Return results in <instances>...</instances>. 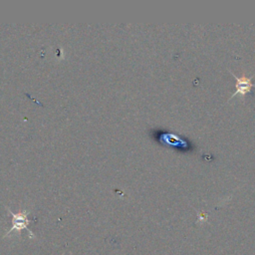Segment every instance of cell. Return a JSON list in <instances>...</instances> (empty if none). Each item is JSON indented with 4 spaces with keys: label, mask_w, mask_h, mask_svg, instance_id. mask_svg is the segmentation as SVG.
Listing matches in <instances>:
<instances>
[{
    "label": "cell",
    "mask_w": 255,
    "mask_h": 255,
    "mask_svg": "<svg viewBox=\"0 0 255 255\" xmlns=\"http://www.w3.org/2000/svg\"><path fill=\"white\" fill-rule=\"evenodd\" d=\"M231 75L235 78L236 80V85H235V92L232 94V96L229 98V100L233 97H235L236 95H241V97H245L250 91H251V88L255 86V83H252V77H246V76H242V77H237L233 72H231Z\"/></svg>",
    "instance_id": "7a4b0ae2"
},
{
    "label": "cell",
    "mask_w": 255,
    "mask_h": 255,
    "mask_svg": "<svg viewBox=\"0 0 255 255\" xmlns=\"http://www.w3.org/2000/svg\"><path fill=\"white\" fill-rule=\"evenodd\" d=\"M9 212L11 213V215L13 217V219H12V227L10 228L9 231H7L5 236H8V234H10L11 232H13L15 230L16 231H20L22 229H26L30 233V236L34 237L33 232L30 231L29 228H28V224L30 223V220L27 217L28 212L27 211H23V212H20V213H13L11 210H9Z\"/></svg>",
    "instance_id": "6da1fadb"
}]
</instances>
